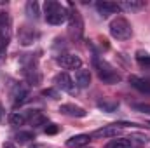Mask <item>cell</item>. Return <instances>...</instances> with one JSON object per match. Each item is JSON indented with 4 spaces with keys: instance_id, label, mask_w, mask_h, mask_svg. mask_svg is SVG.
I'll return each mask as SVG.
<instances>
[{
    "instance_id": "cell-25",
    "label": "cell",
    "mask_w": 150,
    "mask_h": 148,
    "mask_svg": "<svg viewBox=\"0 0 150 148\" xmlns=\"http://www.w3.org/2000/svg\"><path fill=\"white\" fill-rule=\"evenodd\" d=\"M0 26H11V18L4 11H0Z\"/></svg>"
},
{
    "instance_id": "cell-26",
    "label": "cell",
    "mask_w": 150,
    "mask_h": 148,
    "mask_svg": "<svg viewBox=\"0 0 150 148\" xmlns=\"http://www.w3.org/2000/svg\"><path fill=\"white\" fill-rule=\"evenodd\" d=\"M44 131H45V134H56V132L59 131V127H58L56 124H45Z\"/></svg>"
},
{
    "instance_id": "cell-17",
    "label": "cell",
    "mask_w": 150,
    "mask_h": 148,
    "mask_svg": "<svg viewBox=\"0 0 150 148\" xmlns=\"http://www.w3.org/2000/svg\"><path fill=\"white\" fill-rule=\"evenodd\" d=\"M119 5H120V9L138 11V9H142V7L145 5V2H142V0H126V2H122V4H119Z\"/></svg>"
},
{
    "instance_id": "cell-22",
    "label": "cell",
    "mask_w": 150,
    "mask_h": 148,
    "mask_svg": "<svg viewBox=\"0 0 150 148\" xmlns=\"http://www.w3.org/2000/svg\"><path fill=\"white\" fill-rule=\"evenodd\" d=\"M26 14H28V18L37 19L38 18V4L37 2H28L26 4Z\"/></svg>"
},
{
    "instance_id": "cell-7",
    "label": "cell",
    "mask_w": 150,
    "mask_h": 148,
    "mask_svg": "<svg viewBox=\"0 0 150 148\" xmlns=\"http://www.w3.org/2000/svg\"><path fill=\"white\" fill-rule=\"evenodd\" d=\"M96 11L103 16V18H108L110 14H117L120 12V5L115 4V2H108V0H103V2H96Z\"/></svg>"
},
{
    "instance_id": "cell-15",
    "label": "cell",
    "mask_w": 150,
    "mask_h": 148,
    "mask_svg": "<svg viewBox=\"0 0 150 148\" xmlns=\"http://www.w3.org/2000/svg\"><path fill=\"white\" fill-rule=\"evenodd\" d=\"M37 37H38V33L37 32H33V30H30L28 26H25V28L19 32V42H21L23 45H30V44H33Z\"/></svg>"
},
{
    "instance_id": "cell-10",
    "label": "cell",
    "mask_w": 150,
    "mask_h": 148,
    "mask_svg": "<svg viewBox=\"0 0 150 148\" xmlns=\"http://www.w3.org/2000/svg\"><path fill=\"white\" fill-rule=\"evenodd\" d=\"M30 117H32V110H28V111H12V113L9 115V124L19 127V125H25V124L30 120Z\"/></svg>"
},
{
    "instance_id": "cell-29",
    "label": "cell",
    "mask_w": 150,
    "mask_h": 148,
    "mask_svg": "<svg viewBox=\"0 0 150 148\" xmlns=\"http://www.w3.org/2000/svg\"><path fill=\"white\" fill-rule=\"evenodd\" d=\"M2 115H4V110H2V105H0V118H2Z\"/></svg>"
},
{
    "instance_id": "cell-27",
    "label": "cell",
    "mask_w": 150,
    "mask_h": 148,
    "mask_svg": "<svg viewBox=\"0 0 150 148\" xmlns=\"http://www.w3.org/2000/svg\"><path fill=\"white\" fill-rule=\"evenodd\" d=\"M42 94H44V96H49V98H52V99H56V98L59 96V92H58L56 89H45V91H42Z\"/></svg>"
},
{
    "instance_id": "cell-16",
    "label": "cell",
    "mask_w": 150,
    "mask_h": 148,
    "mask_svg": "<svg viewBox=\"0 0 150 148\" xmlns=\"http://www.w3.org/2000/svg\"><path fill=\"white\" fill-rule=\"evenodd\" d=\"M9 40H11V26H0V58L5 54Z\"/></svg>"
},
{
    "instance_id": "cell-28",
    "label": "cell",
    "mask_w": 150,
    "mask_h": 148,
    "mask_svg": "<svg viewBox=\"0 0 150 148\" xmlns=\"http://www.w3.org/2000/svg\"><path fill=\"white\" fill-rule=\"evenodd\" d=\"M4 148H16V147H14L12 143H5V145H4Z\"/></svg>"
},
{
    "instance_id": "cell-12",
    "label": "cell",
    "mask_w": 150,
    "mask_h": 148,
    "mask_svg": "<svg viewBox=\"0 0 150 148\" xmlns=\"http://www.w3.org/2000/svg\"><path fill=\"white\" fill-rule=\"evenodd\" d=\"M12 106L14 108H18L19 105H23L25 101H26V98H28V89L25 87V85H16L14 87V91H12Z\"/></svg>"
},
{
    "instance_id": "cell-18",
    "label": "cell",
    "mask_w": 150,
    "mask_h": 148,
    "mask_svg": "<svg viewBox=\"0 0 150 148\" xmlns=\"http://www.w3.org/2000/svg\"><path fill=\"white\" fill-rule=\"evenodd\" d=\"M105 148H131V140H126V138L112 140L110 143H107Z\"/></svg>"
},
{
    "instance_id": "cell-4",
    "label": "cell",
    "mask_w": 150,
    "mask_h": 148,
    "mask_svg": "<svg viewBox=\"0 0 150 148\" xmlns=\"http://www.w3.org/2000/svg\"><path fill=\"white\" fill-rule=\"evenodd\" d=\"M68 12H70V25H68V30H70V35L74 38H80L82 37V32H84V21H82V16L80 12L75 9L74 5L68 7Z\"/></svg>"
},
{
    "instance_id": "cell-2",
    "label": "cell",
    "mask_w": 150,
    "mask_h": 148,
    "mask_svg": "<svg viewBox=\"0 0 150 148\" xmlns=\"http://www.w3.org/2000/svg\"><path fill=\"white\" fill-rule=\"evenodd\" d=\"M94 68L98 72V77L103 82H107V84H117L120 80V75L117 73V70L113 68L108 61H105V59L94 58Z\"/></svg>"
},
{
    "instance_id": "cell-23",
    "label": "cell",
    "mask_w": 150,
    "mask_h": 148,
    "mask_svg": "<svg viewBox=\"0 0 150 148\" xmlns=\"http://www.w3.org/2000/svg\"><path fill=\"white\" fill-rule=\"evenodd\" d=\"M35 136H33V132H30V131H21V132H18L16 134V140L19 141V143H26V141H30V140H33Z\"/></svg>"
},
{
    "instance_id": "cell-21",
    "label": "cell",
    "mask_w": 150,
    "mask_h": 148,
    "mask_svg": "<svg viewBox=\"0 0 150 148\" xmlns=\"http://www.w3.org/2000/svg\"><path fill=\"white\" fill-rule=\"evenodd\" d=\"M98 106L101 108L103 111H108V113H112V111L117 110V101H108V99H101L100 103H98Z\"/></svg>"
},
{
    "instance_id": "cell-8",
    "label": "cell",
    "mask_w": 150,
    "mask_h": 148,
    "mask_svg": "<svg viewBox=\"0 0 150 148\" xmlns=\"http://www.w3.org/2000/svg\"><path fill=\"white\" fill-rule=\"evenodd\" d=\"M120 134V129L119 127H115V125H103V127H100V129H96L93 134H91V138H117Z\"/></svg>"
},
{
    "instance_id": "cell-24",
    "label": "cell",
    "mask_w": 150,
    "mask_h": 148,
    "mask_svg": "<svg viewBox=\"0 0 150 148\" xmlns=\"http://www.w3.org/2000/svg\"><path fill=\"white\" fill-rule=\"evenodd\" d=\"M133 108L136 111H142V113H149L150 115V105L149 103H134Z\"/></svg>"
},
{
    "instance_id": "cell-6",
    "label": "cell",
    "mask_w": 150,
    "mask_h": 148,
    "mask_svg": "<svg viewBox=\"0 0 150 148\" xmlns=\"http://www.w3.org/2000/svg\"><path fill=\"white\" fill-rule=\"evenodd\" d=\"M56 61H58V65H59V66H63L65 70H79V68L82 66L80 58H79V56H75V54H68V52L59 54Z\"/></svg>"
},
{
    "instance_id": "cell-1",
    "label": "cell",
    "mask_w": 150,
    "mask_h": 148,
    "mask_svg": "<svg viewBox=\"0 0 150 148\" xmlns=\"http://www.w3.org/2000/svg\"><path fill=\"white\" fill-rule=\"evenodd\" d=\"M44 14H45V21L49 25H63L65 21H68L70 18V12H68V7H65L63 4L59 2H54V0H47L44 4Z\"/></svg>"
},
{
    "instance_id": "cell-9",
    "label": "cell",
    "mask_w": 150,
    "mask_h": 148,
    "mask_svg": "<svg viewBox=\"0 0 150 148\" xmlns=\"http://www.w3.org/2000/svg\"><path fill=\"white\" fill-rule=\"evenodd\" d=\"M59 111H61L63 115L75 117V118H82V117L87 115V111L84 110V108H80V106H77V105H72V103H65V105H61V106H59Z\"/></svg>"
},
{
    "instance_id": "cell-20",
    "label": "cell",
    "mask_w": 150,
    "mask_h": 148,
    "mask_svg": "<svg viewBox=\"0 0 150 148\" xmlns=\"http://www.w3.org/2000/svg\"><path fill=\"white\" fill-rule=\"evenodd\" d=\"M32 125H44L45 122H47V118L42 115V111L38 110H33L32 111V117H30V120H28Z\"/></svg>"
},
{
    "instance_id": "cell-14",
    "label": "cell",
    "mask_w": 150,
    "mask_h": 148,
    "mask_svg": "<svg viewBox=\"0 0 150 148\" xmlns=\"http://www.w3.org/2000/svg\"><path fill=\"white\" fill-rule=\"evenodd\" d=\"M89 140H91V136L89 134H75L72 138H68L67 140V147L70 148H82L86 147L87 143H89Z\"/></svg>"
},
{
    "instance_id": "cell-5",
    "label": "cell",
    "mask_w": 150,
    "mask_h": 148,
    "mask_svg": "<svg viewBox=\"0 0 150 148\" xmlns=\"http://www.w3.org/2000/svg\"><path fill=\"white\" fill-rule=\"evenodd\" d=\"M54 85L68 94H75L77 92V85H75L74 78L70 77L68 73H58L54 77Z\"/></svg>"
},
{
    "instance_id": "cell-11",
    "label": "cell",
    "mask_w": 150,
    "mask_h": 148,
    "mask_svg": "<svg viewBox=\"0 0 150 148\" xmlns=\"http://www.w3.org/2000/svg\"><path fill=\"white\" fill-rule=\"evenodd\" d=\"M129 84H131L136 91H140V92H143V94H150V80H147V78H142V77H138V75H131V77H129Z\"/></svg>"
},
{
    "instance_id": "cell-3",
    "label": "cell",
    "mask_w": 150,
    "mask_h": 148,
    "mask_svg": "<svg viewBox=\"0 0 150 148\" xmlns=\"http://www.w3.org/2000/svg\"><path fill=\"white\" fill-rule=\"evenodd\" d=\"M110 35L117 40H127L133 35V28L126 18H115L110 23Z\"/></svg>"
},
{
    "instance_id": "cell-13",
    "label": "cell",
    "mask_w": 150,
    "mask_h": 148,
    "mask_svg": "<svg viewBox=\"0 0 150 148\" xmlns=\"http://www.w3.org/2000/svg\"><path fill=\"white\" fill-rule=\"evenodd\" d=\"M75 85L84 89V87H89L91 85V72L89 70H84V68H79L75 72Z\"/></svg>"
},
{
    "instance_id": "cell-19",
    "label": "cell",
    "mask_w": 150,
    "mask_h": 148,
    "mask_svg": "<svg viewBox=\"0 0 150 148\" xmlns=\"http://www.w3.org/2000/svg\"><path fill=\"white\" fill-rule=\"evenodd\" d=\"M136 61L140 66L143 68H150V54L145 51H136Z\"/></svg>"
}]
</instances>
